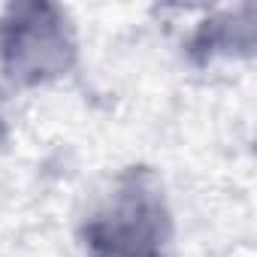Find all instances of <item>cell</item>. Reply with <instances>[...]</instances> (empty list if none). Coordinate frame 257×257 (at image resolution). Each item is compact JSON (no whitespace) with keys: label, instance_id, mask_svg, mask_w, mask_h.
Segmentation results:
<instances>
[{"label":"cell","instance_id":"1","mask_svg":"<svg viewBox=\"0 0 257 257\" xmlns=\"http://www.w3.org/2000/svg\"><path fill=\"white\" fill-rule=\"evenodd\" d=\"M173 209L149 164L124 167L82 224L85 257H170Z\"/></svg>","mask_w":257,"mask_h":257},{"label":"cell","instance_id":"2","mask_svg":"<svg viewBox=\"0 0 257 257\" xmlns=\"http://www.w3.org/2000/svg\"><path fill=\"white\" fill-rule=\"evenodd\" d=\"M79 61V31L67 7L16 0L0 10V73L16 88L64 79Z\"/></svg>","mask_w":257,"mask_h":257},{"label":"cell","instance_id":"3","mask_svg":"<svg viewBox=\"0 0 257 257\" xmlns=\"http://www.w3.org/2000/svg\"><path fill=\"white\" fill-rule=\"evenodd\" d=\"M257 40L254 4H242L236 10L209 13L185 43V55L194 67H209L221 58H251Z\"/></svg>","mask_w":257,"mask_h":257}]
</instances>
